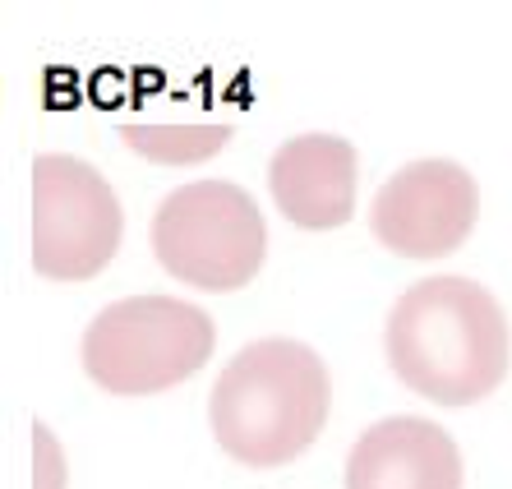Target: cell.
<instances>
[{
  "label": "cell",
  "instance_id": "1",
  "mask_svg": "<svg viewBox=\"0 0 512 489\" xmlns=\"http://www.w3.org/2000/svg\"><path fill=\"white\" fill-rule=\"evenodd\" d=\"M388 365L411 393L439 406H471L508 374L512 333L499 296L476 277H420L383 323Z\"/></svg>",
  "mask_w": 512,
  "mask_h": 489
},
{
  "label": "cell",
  "instance_id": "2",
  "mask_svg": "<svg viewBox=\"0 0 512 489\" xmlns=\"http://www.w3.org/2000/svg\"><path fill=\"white\" fill-rule=\"evenodd\" d=\"M333 406L328 365L310 342L296 337H259L245 342L217 374L208 397V420L222 453L245 466L296 462Z\"/></svg>",
  "mask_w": 512,
  "mask_h": 489
},
{
  "label": "cell",
  "instance_id": "3",
  "mask_svg": "<svg viewBox=\"0 0 512 489\" xmlns=\"http://www.w3.org/2000/svg\"><path fill=\"white\" fill-rule=\"evenodd\" d=\"M213 314L176 296H125L84 328V374L116 397L167 393L213 360Z\"/></svg>",
  "mask_w": 512,
  "mask_h": 489
},
{
  "label": "cell",
  "instance_id": "4",
  "mask_svg": "<svg viewBox=\"0 0 512 489\" xmlns=\"http://www.w3.org/2000/svg\"><path fill=\"white\" fill-rule=\"evenodd\" d=\"M153 254L171 277L199 291H236L263 268L268 227L254 194L236 180H190L162 194Z\"/></svg>",
  "mask_w": 512,
  "mask_h": 489
},
{
  "label": "cell",
  "instance_id": "5",
  "mask_svg": "<svg viewBox=\"0 0 512 489\" xmlns=\"http://www.w3.org/2000/svg\"><path fill=\"white\" fill-rule=\"evenodd\" d=\"M120 199L111 180L74 153L33 157V268L60 282L97 277L120 250Z\"/></svg>",
  "mask_w": 512,
  "mask_h": 489
},
{
  "label": "cell",
  "instance_id": "6",
  "mask_svg": "<svg viewBox=\"0 0 512 489\" xmlns=\"http://www.w3.org/2000/svg\"><path fill=\"white\" fill-rule=\"evenodd\" d=\"M480 217L476 176L453 157H416L379 185L370 203L374 236L402 259L453 254Z\"/></svg>",
  "mask_w": 512,
  "mask_h": 489
},
{
  "label": "cell",
  "instance_id": "7",
  "mask_svg": "<svg viewBox=\"0 0 512 489\" xmlns=\"http://www.w3.org/2000/svg\"><path fill=\"white\" fill-rule=\"evenodd\" d=\"M360 157L351 139L328 130H310L286 139L268 162L273 203L300 231H333L356 213Z\"/></svg>",
  "mask_w": 512,
  "mask_h": 489
},
{
  "label": "cell",
  "instance_id": "8",
  "mask_svg": "<svg viewBox=\"0 0 512 489\" xmlns=\"http://www.w3.org/2000/svg\"><path fill=\"white\" fill-rule=\"evenodd\" d=\"M462 448L425 416L374 420L346 453V489H462Z\"/></svg>",
  "mask_w": 512,
  "mask_h": 489
},
{
  "label": "cell",
  "instance_id": "9",
  "mask_svg": "<svg viewBox=\"0 0 512 489\" xmlns=\"http://www.w3.org/2000/svg\"><path fill=\"white\" fill-rule=\"evenodd\" d=\"M231 125H120V144L153 162H203L231 144Z\"/></svg>",
  "mask_w": 512,
  "mask_h": 489
},
{
  "label": "cell",
  "instance_id": "10",
  "mask_svg": "<svg viewBox=\"0 0 512 489\" xmlns=\"http://www.w3.org/2000/svg\"><path fill=\"white\" fill-rule=\"evenodd\" d=\"M33 439H37V489H65V457H60L56 439H51L42 420L33 425Z\"/></svg>",
  "mask_w": 512,
  "mask_h": 489
}]
</instances>
